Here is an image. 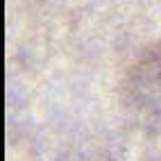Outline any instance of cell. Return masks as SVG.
<instances>
[{"label":"cell","instance_id":"6da1fadb","mask_svg":"<svg viewBox=\"0 0 161 161\" xmlns=\"http://www.w3.org/2000/svg\"><path fill=\"white\" fill-rule=\"evenodd\" d=\"M159 55H161V52H159Z\"/></svg>","mask_w":161,"mask_h":161}]
</instances>
